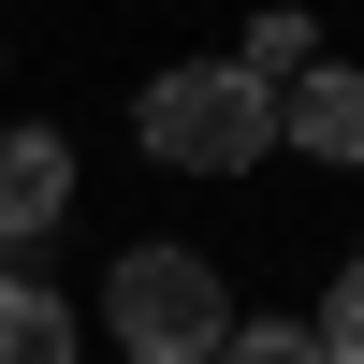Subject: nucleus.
<instances>
[{"label":"nucleus","mask_w":364,"mask_h":364,"mask_svg":"<svg viewBox=\"0 0 364 364\" xmlns=\"http://www.w3.org/2000/svg\"><path fill=\"white\" fill-rule=\"evenodd\" d=\"M132 132H146V161H175V175H262V161H277V102H262L233 58H175V73H146Z\"/></svg>","instance_id":"1"},{"label":"nucleus","mask_w":364,"mask_h":364,"mask_svg":"<svg viewBox=\"0 0 364 364\" xmlns=\"http://www.w3.org/2000/svg\"><path fill=\"white\" fill-rule=\"evenodd\" d=\"M102 336L132 350V364H219L233 291H219V262H204V248H132V262L102 277Z\"/></svg>","instance_id":"2"},{"label":"nucleus","mask_w":364,"mask_h":364,"mask_svg":"<svg viewBox=\"0 0 364 364\" xmlns=\"http://www.w3.org/2000/svg\"><path fill=\"white\" fill-rule=\"evenodd\" d=\"M73 219V132H44V117H0V248H29V233Z\"/></svg>","instance_id":"3"},{"label":"nucleus","mask_w":364,"mask_h":364,"mask_svg":"<svg viewBox=\"0 0 364 364\" xmlns=\"http://www.w3.org/2000/svg\"><path fill=\"white\" fill-rule=\"evenodd\" d=\"M277 146H291V161H364V58H321V73H291L277 87Z\"/></svg>","instance_id":"4"},{"label":"nucleus","mask_w":364,"mask_h":364,"mask_svg":"<svg viewBox=\"0 0 364 364\" xmlns=\"http://www.w3.org/2000/svg\"><path fill=\"white\" fill-rule=\"evenodd\" d=\"M87 336H73V306H58L44 277H0V364H73Z\"/></svg>","instance_id":"5"},{"label":"nucleus","mask_w":364,"mask_h":364,"mask_svg":"<svg viewBox=\"0 0 364 364\" xmlns=\"http://www.w3.org/2000/svg\"><path fill=\"white\" fill-rule=\"evenodd\" d=\"M233 73H248L262 102H277L291 73H321V29H306V15H248V44H233Z\"/></svg>","instance_id":"6"},{"label":"nucleus","mask_w":364,"mask_h":364,"mask_svg":"<svg viewBox=\"0 0 364 364\" xmlns=\"http://www.w3.org/2000/svg\"><path fill=\"white\" fill-rule=\"evenodd\" d=\"M219 364H321V321H233V336H219Z\"/></svg>","instance_id":"7"},{"label":"nucleus","mask_w":364,"mask_h":364,"mask_svg":"<svg viewBox=\"0 0 364 364\" xmlns=\"http://www.w3.org/2000/svg\"><path fill=\"white\" fill-rule=\"evenodd\" d=\"M321 364H364V248H350V277L321 291Z\"/></svg>","instance_id":"8"}]
</instances>
